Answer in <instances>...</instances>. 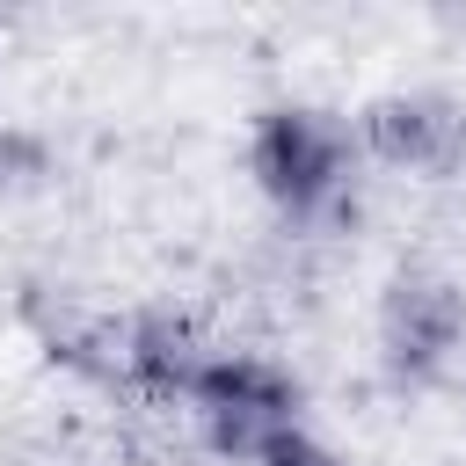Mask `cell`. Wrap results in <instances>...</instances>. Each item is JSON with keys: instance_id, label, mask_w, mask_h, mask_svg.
Listing matches in <instances>:
<instances>
[{"instance_id": "6da1fadb", "label": "cell", "mask_w": 466, "mask_h": 466, "mask_svg": "<svg viewBox=\"0 0 466 466\" xmlns=\"http://www.w3.org/2000/svg\"><path fill=\"white\" fill-rule=\"evenodd\" d=\"M189 408L204 444L233 466H262L284 437H299V386L255 350H211L189 386Z\"/></svg>"}, {"instance_id": "7a4b0ae2", "label": "cell", "mask_w": 466, "mask_h": 466, "mask_svg": "<svg viewBox=\"0 0 466 466\" xmlns=\"http://www.w3.org/2000/svg\"><path fill=\"white\" fill-rule=\"evenodd\" d=\"M350 153L357 138L328 116V109H306V102H284V109H262L255 131H248V175L255 189L291 211V218H320L328 204H342L350 189Z\"/></svg>"}, {"instance_id": "3957f363", "label": "cell", "mask_w": 466, "mask_h": 466, "mask_svg": "<svg viewBox=\"0 0 466 466\" xmlns=\"http://www.w3.org/2000/svg\"><path fill=\"white\" fill-rule=\"evenodd\" d=\"M466 350V291L437 269H400L379 299V357L393 379H444Z\"/></svg>"}, {"instance_id": "277c9868", "label": "cell", "mask_w": 466, "mask_h": 466, "mask_svg": "<svg viewBox=\"0 0 466 466\" xmlns=\"http://www.w3.org/2000/svg\"><path fill=\"white\" fill-rule=\"evenodd\" d=\"M357 146L400 175H451L466 160V109L451 95H430V87L379 95L357 116Z\"/></svg>"}, {"instance_id": "5b68a950", "label": "cell", "mask_w": 466, "mask_h": 466, "mask_svg": "<svg viewBox=\"0 0 466 466\" xmlns=\"http://www.w3.org/2000/svg\"><path fill=\"white\" fill-rule=\"evenodd\" d=\"M51 182V146L29 124H0V197H29Z\"/></svg>"}, {"instance_id": "8992f818", "label": "cell", "mask_w": 466, "mask_h": 466, "mask_svg": "<svg viewBox=\"0 0 466 466\" xmlns=\"http://www.w3.org/2000/svg\"><path fill=\"white\" fill-rule=\"evenodd\" d=\"M262 466H342V459H335L328 444H313V437L299 430V437H284V444H277V451H269Z\"/></svg>"}]
</instances>
